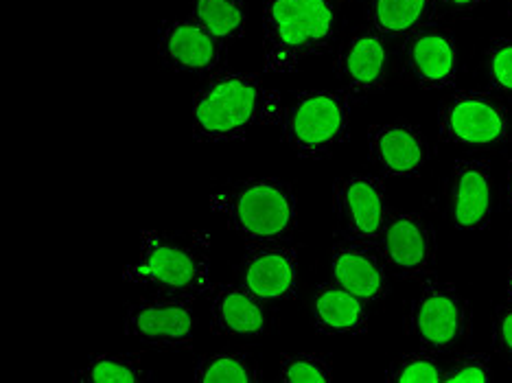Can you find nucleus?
<instances>
[{
  "label": "nucleus",
  "instance_id": "f257e3e1",
  "mask_svg": "<svg viewBox=\"0 0 512 383\" xmlns=\"http://www.w3.org/2000/svg\"><path fill=\"white\" fill-rule=\"evenodd\" d=\"M283 110L281 95L259 75L219 68L195 92L191 134L206 145L243 141L254 127L281 125Z\"/></svg>",
  "mask_w": 512,
  "mask_h": 383
},
{
  "label": "nucleus",
  "instance_id": "f03ea898",
  "mask_svg": "<svg viewBox=\"0 0 512 383\" xmlns=\"http://www.w3.org/2000/svg\"><path fill=\"white\" fill-rule=\"evenodd\" d=\"M337 29V0H263V68L294 73L331 49Z\"/></svg>",
  "mask_w": 512,
  "mask_h": 383
},
{
  "label": "nucleus",
  "instance_id": "7ed1b4c3",
  "mask_svg": "<svg viewBox=\"0 0 512 383\" xmlns=\"http://www.w3.org/2000/svg\"><path fill=\"white\" fill-rule=\"evenodd\" d=\"M211 206L246 243H283L298 226L292 184L274 176H250L213 193Z\"/></svg>",
  "mask_w": 512,
  "mask_h": 383
},
{
  "label": "nucleus",
  "instance_id": "20e7f679",
  "mask_svg": "<svg viewBox=\"0 0 512 383\" xmlns=\"http://www.w3.org/2000/svg\"><path fill=\"white\" fill-rule=\"evenodd\" d=\"M123 278L127 283L154 287L158 294L191 300L206 296L215 287L211 265L202 250L156 230H149L141 237L138 259L127 265Z\"/></svg>",
  "mask_w": 512,
  "mask_h": 383
},
{
  "label": "nucleus",
  "instance_id": "39448f33",
  "mask_svg": "<svg viewBox=\"0 0 512 383\" xmlns=\"http://www.w3.org/2000/svg\"><path fill=\"white\" fill-rule=\"evenodd\" d=\"M353 101L340 90H300L283 110L281 136L305 160H327L351 134Z\"/></svg>",
  "mask_w": 512,
  "mask_h": 383
},
{
  "label": "nucleus",
  "instance_id": "423d86ee",
  "mask_svg": "<svg viewBox=\"0 0 512 383\" xmlns=\"http://www.w3.org/2000/svg\"><path fill=\"white\" fill-rule=\"evenodd\" d=\"M405 333L425 351L456 353L471 340L473 311L456 285L440 278H423L405 309Z\"/></svg>",
  "mask_w": 512,
  "mask_h": 383
},
{
  "label": "nucleus",
  "instance_id": "0eeeda50",
  "mask_svg": "<svg viewBox=\"0 0 512 383\" xmlns=\"http://www.w3.org/2000/svg\"><path fill=\"white\" fill-rule=\"evenodd\" d=\"M438 138L464 149H499L512 141V114L497 92L458 90L440 103Z\"/></svg>",
  "mask_w": 512,
  "mask_h": 383
},
{
  "label": "nucleus",
  "instance_id": "6e6552de",
  "mask_svg": "<svg viewBox=\"0 0 512 383\" xmlns=\"http://www.w3.org/2000/svg\"><path fill=\"white\" fill-rule=\"evenodd\" d=\"M193 300L154 294L136 300L125 309L123 331L147 348L165 353L189 351L193 346Z\"/></svg>",
  "mask_w": 512,
  "mask_h": 383
},
{
  "label": "nucleus",
  "instance_id": "1a4fd4ad",
  "mask_svg": "<svg viewBox=\"0 0 512 383\" xmlns=\"http://www.w3.org/2000/svg\"><path fill=\"white\" fill-rule=\"evenodd\" d=\"M405 81L421 90L453 88L460 75V49L453 31L432 22L401 40L397 51Z\"/></svg>",
  "mask_w": 512,
  "mask_h": 383
},
{
  "label": "nucleus",
  "instance_id": "9d476101",
  "mask_svg": "<svg viewBox=\"0 0 512 383\" xmlns=\"http://www.w3.org/2000/svg\"><path fill=\"white\" fill-rule=\"evenodd\" d=\"M390 40L372 27H359L348 36L335 55V77L353 103L379 95L392 75Z\"/></svg>",
  "mask_w": 512,
  "mask_h": 383
},
{
  "label": "nucleus",
  "instance_id": "9b49d317",
  "mask_svg": "<svg viewBox=\"0 0 512 383\" xmlns=\"http://www.w3.org/2000/svg\"><path fill=\"white\" fill-rule=\"evenodd\" d=\"M390 274L403 281L432 276L436 265V232L423 215L390 211L377 243Z\"/></svg>",
  "mask_w": 512,
  "mask_h": 383
},
{
  "label": "nucleus",
  "instance_id": "f8f14e48",
  "mask_svg": "<svg viewBox=\"0 0 512 383\" xmlns=\"http://www.w3.org/2000/svg\"><path fill=\"white\" fill-rule=\"evenodd\" d=\"M392 208L386 184L372 173H348L333 184V213L340 232L366 243H379Z\"/></svg>",
  "mask_w": 512,
  "mask_h": 383
},
{
  "label": "nucleus",
  "instance_id": "ddd939ff",
  "mask_svg": "<svg viewBox=\"0 0 512 383\" xmlns=\"http://www.w3.org/2000/svg\"><path fill=\"white\" fill-rule=\"evenodd\" d=\"M495 213V178L491 162L484 158H460L453 162L447 180L449 224L462 232H484Z\"/></svg>",
  "mask_w": 512,
  "mask_h": 383
},
{
  "label": "nucleus",
  "instance_id": "4468645a",
  "mask_svg": "<svg viewBox=\"0 0 512 383\" xmlns=\"http://www.w3.org/2000/svg\"><path fill=\"white\" fill-rule=\"evenodd\" d=\"M241 285L265 303H289L300 292L298 248L283 243H248L239 261Z\"/></svg>",
  "mask_w": 512,
  "mask_h": 383
},
{
  "label": "nucleus",
  "instance_id": "2eb2a0df",
  "mask_svg": "<svg viewBox=\"0 0 512 383\" xmlns=\"http://www.w3.org/2000/svg\"><path fill=\"white\" fill-rule=\"evenodd\" d=\"M158 57L173 73L213 75L224 64L228 46L193 16L165 22L158 29Z\"/></svg>",
  "mask_w": 512,
  "mask_h": 383
},
{
  "label": "nucleus",
  "instance_id": "dca6fc26",
  "mask_svg": "<svg viewBox=\"0 0 512 383\" xmlns=\"http://www.w3.org/2000/svg\"><path fill=\"white\" fill-rule=\"evenodd\" d=\"M368 154L388 178H418L432 160V147L416 123L397 119L368 130Z\"/></svg>",
  "mask_w": 512,
  "mask_h": 383
},
{
  "label": "nucleus",
  "instance_id": "f3484780",
  "mask_svg": "<svg viewBox=\"0 0 512 383\" xmlns=\"http://www.w3.org/2000/svg\"><path fill=\"white\" fill-rule=\"evenodd\" d=\"M331 281L364 298L368 305L383 303L392 289L390 270L377 243L344 235L335 239L331 250Z\"/></svg>",
  "mask_w": 512,
  "mask_h": 383
},
{
  "label": "nucleus",
  "instance_id": "a211bd4d",
  "mask_svg": "<svg viewBox=\"0 0 512 383\" xmlns=\"http://www.w3.org/2000/svg\"><path fill=\"white\" fill-rule=\"evenodd\" d=\"M270 329V309L246 285L224 283L213 292L211 331L228 338L256 340Z\"/></svg>",
  "mask_w": 512,
  "mask_h": 383
},
{
  "label": "nucleus",
  "instance_id": "6ab92c4d",
  "mask_svg": "<svg viewBox=\"0 0 512 383\" xmlns=\"http://www.w3.org/2000/svg\"><path fill=\"white\" fill-rule=\"evenodd\" d=\"M311 324L320 335H364L370 305L333 281L322 283L311 298Z\"/></svg>",
  "mask_w": 512,
  "mask_h": 383
},
{
  "label": "nucleus",
  "instance_id": "aec40b11",
  "mask_svg": "<svg viewBox=\"0 0 512 383\" xmlns=\"http://www.w3.org/2000/svg\"><path fill=\"white\" fill-rule=\"evenodd\" d=\"M438 9V0H366L368 27L397 42L436 22Z\"/></svg>",
  "mask_w": 512,
  "mask_h": 383
},
{
  "label": "nucleus",
  "instance_id": "412c9836",
  "mask_svg": "<svg viewBox=\"0 0 512 383\" xmlns=\"http://www.w3.org/2000/svg\"><path fill=\"white\" fill-rule=\"evenodd\" d=\"M191 16L226 46L246 33V0H191Z\"/></svg>",
  "mask_w": 512,
  "mask_h": 383
},
{
  "label": "nucleus",
  "instance_id": "4be33fe9",
  "mask_svg": "<svg viewBox=\"0 0 512 383\" xmlns=\"http://www.w3.org/2000/svg\"><path fill=\"white\" fill-rule=\"evenodd\" d=\"M193 379L197 383H259L263 375L252 355L221 351L197 359Z\"/></svg>",
  "mask_w": 512,
  "mask_h": 383
},
{
  "label": "nucleus",
  "instance_id": "5701e85b",
  "mask_svg": "<svg viewBox=\"0 0 512 383\" xmlns=\"http://www.w3.org/2000/svg\"><path fill=\"white\" fill-rule=\"evenodd\" d=\"M149 379V368L138 355L101 353L90 357L84 368L73 373L77 383H143Z\"/></svg>",
  "mask_w": 512,
  "mask_h": 383
},
{
  "label": "nucleus",
  "instance_id": "b1692460",
  "mask_svg": "<svg viewBox=\"0 0 512 383\" xmlns=\"http://www.w3.org/2000/svg\"><path fill=\"white\" fill-rule=\"evenodd\" d=\"M386 381L390 383H438L445 381V366L432 351L405 353L394 359L386 370Z\"/></svg>",
  "mask_w": 512,
  "mask_h": 383
},
{
  "label": "nucleus",
  "instance_id": "393cba45",
  "mask_svg": "<svg viewBox=\"0 0 512 383\" xmlns=\"http://www.w3.org/2000/svg\"><path fill=\"white\" fill-rule=\"evenodd\" d=\"M278 381L283 383H331L333 366L320 353H285L278 359Z\"/></svg>",
  "mask_w": 512,
  "mask_h": 383
},
{
  "label": "nucleus",
  "instance_id": "a878e982",
  "mask_svg": "<svg viewBox=\"0 0 512 383\" xmlns=\"http://www.w3.org/2000/svg\"><path fill=\"white\" fill-rule=\"evenodd\" d=\"M484 68L493 92L512 97V38H495L484 51Z\"/></svg>",
  "mask_w": 512,
  "mask_h": 383
},
{
  "label": "nucleus",
  "instance_id": "bb28decb",
  "mask_svg": "<svg viewBox=\"0 0 512 383\" xmlns=\"http://www.w3.org/2000/svg\"><path fill=\"white\" fill-rule=\"evenodd\" d=\"M493 379L491 357L486 353H460L445 368L447 383H482Z\"/></svg>",
  "mask_w": 512,
  "mask_h": 383
},
{
  "label": "nucleus",
  "instance_id": "cd10ccee",
  "mask_svg": "<svg viewBox=\"0 0 512 383\" xmlns=\"http://www.w3.org/2000/svg\"><path fill=\"white\" fill-rule=\"evenodd\" d=\"M491 344L493 351L512 368V298L499 305L493 313Z\"/></svg>",
  "mask_w": 512,
  "mask_h": 383
},
{
  "label": "nucleus",
  "instance_id": "c85d7f7f",
  "mask_svg": "<svg viewBox=\"0 0 512 383\" xmlns=\"http://www.w3.org/2000/svg\"><path fill=\"white\" fill-rule=\"evenodd\" d=\"M486 0H438V7L445 11H451V14H471V11H477Z\"/></svg>",
  "mask_w": 512,
  "mask_h": 383
},
{
  "label": "nucleus",
  "instance_id": "c756f323",
  "mask_svg": "<svg viewBox=\"0 0 512 383\" xmlns=\"http://www.w3.org/2000/svg\"><path fill=\"white\" fill-rule=\"evenodd\" d=\"M506 202L512 211V165L508 167V176H506Z\"/></svg>",
  "mask_w": 512,
  "mask_h": 383
},
{
  "label": "nucleus",
  "instance_id": "7c9ffc66",
  "mask_svg": "<svg viewBox=\"0 0 512 383\" xmlns=\"http://www.w3.org/2000/svg\"><path fill=\"white\" fill-rule=\"evenodd\" d=\"M508 14L512 16V0H508Z\"/></svg>",
  "mask_w": 512,
  "mask_h": 383
},
{
  "label": "nucleus",
  "instance_id": "2f4dec72",
  "mask_svg": "<svg viewBox=\"0 0 512 383\" xmlns=\"http://www.w3.org/2000/svg\"><path fill=\"white\" fill-rule=\"evenodd\" d=\"M337 3H357V0H337Z\"/></svg>",
  "mask_w": 512,
  "mask_h": 383
},
{
  "label": "nucleus",
  "instance_id": "473e14b6",
  "mask_svg": "<svg viewBox=\"0 0 512 383\" xmlns=\"http://www.w3.org/2000/svg\"><path fill=\"white\" fill-rule=\"evenodd\" d=\"M510 292H512V268H510Z\"/></svg>",
  "mask_w": 512,
  "mask_h": 383
}]
</instances>
